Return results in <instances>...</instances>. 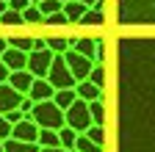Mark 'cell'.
Wrapping results in <instances>:
<instances>
[{
    "label": "cell",
    "instance_id": "d590c367",
    "mask_svg": "<svg viewBox=\"0 0 155 152\" xmlns=\"http://www.w3.org/2000/svg\"><path fill=\"white\" fill-rule=\"evenodd\" d=\"M6 8H8V6L3 3V0H0V17H3V14H6Z\"/></svg>",
    "mask_w": 155,
    "mask_h": 152
},
{
    "label": "cell",
    "instance_id": "9c48e42d",
    "mask_svg": "<svg viewBox=\"0 0 155 152\" xmlns=\"http://www.w3.org/2000/svg\"><path fill=\"white\" fill-rule=\"evenodd\" d=\"M3 64L8 66V72H25V69H28V53L8 47V50L3 53Z\"/></svg>",
    "mask_w": 155,
    "mask_h": 152
},
{
    "label": "cell",
    "instance_id": "f35d334b",
    "mask_svg": "<svg viewBox=\"0 0 155 152\" xmlns=\"http://www.w3.org/2000/svg\"><path fill=\"white\" fill-rule=\"evenodd\" d=\"M3 3H6V6H8V3H11V0H3Z\"/></svg>",
    "mask_w": 155,
    "mask_h": 152
},
{
    "label": "cell",
    "instance_id": "4fadbf2b",
    "mask_svg": "<svg viewBox=\"0 0 155 152\" xmlns=\"http://www.w3.org/2000/svg\"><path fill=\"white\" fill-rule=\"evenodd\" d=\"M53 102H55L58 108H61V111H69V108L78 102V91H75V89H64V91H55Z\"/></svg>",
    "mask_w": 155,
    "mask_h": 152
},
{
    "label": "cell",
    "instance_id": "83f0119b",
    "mask_svg": "<svg viewBox=\"0 0 155 152\" xmlns=\"http://www.w3.org/2000/svg\"><path fill=\"white\" fill-rule=\"evenodd\" d=\"M69 20H67V14L61 11V14H53V17H47L45 20V25H55V28H61V25H67Z\"/></svg>",
    "mask_w": 155,
    "mask_h": 152
},
{
    "label": "cell",
    "instance_id": "f1b7e54d",
    "mask_svg": "<svg viewBox=\"0 0 155 152\" xmlns=\"http://www.w3.org/2000/svg\"><path fill=\"white\" fill-rule=\"evenodd\" d=\"M103 61H105V44L97 39V53H94V66H103Z\"/></svg>",
    "mask_w": 155,
    "mask_h": 152
},
{
    "label": "cell",
    "instance_id": "d4e9b609",
    "mask_svg": "<svg viewBox=\"0 0 155 152\" xmlns=\"http://www.w3.org/2000/svg\"><path fill=\"white\" fill-rule=\"evenodd\" d=\"M89 83H94L97 89H103L105 86V66H94L91 75H89Z\"/></svg>",
    "mask_w": 155,
    "mask_h": 152
},
{
    "label": "cell",
    "instance_id": "1f68e13d",
    "mask_svg": "<svg viewBox=\"0 0 155 152\" xmlns=\"http://www.w3.org/2000/svg\"><path fill=\"white\" fill-rule=\"evenodd\" d=\"M8 75H11V72H8V66L3 64V58H0V83H8Z\"/></svg>",
    "mask_w": 155,
    "mask_h": 152
},
{
    "label": "cell",
    "instance_id": "f546056e",
    "mask_svg": "<svg viewBox=\"0 0 155 152\" xmlns=\"http://www.w3.org/2000/svg\"><path fill=\"white\" fill-rule=\"evenodd\" d=\"M33 3H31V0H11V3H8V8L11 11H19V14H22L25 8H31Z\"/></svg>",
    "mask_w": 155,
    "mask_h": 152
},
{
    "label": "cell",
    "instance_id": "8992f818",
    "mask_svg": "<svg viewBox=\"0 0 155 152\" xmlns=\"http://www.w3.org/2000/svg\"><path fill=\"white\" fill-rule=\"evenodd\" d=\"M11 138H17V141H25V144H39V125H36L31 116H25L19 125H14Z\"/></svg>",
    "mask_w": 155,
    "mask_h": 152
},
{
    "label": "cell",
    "instance_id": "7c38bea8",
    "mask_svg": "<svg viewBox=\"0 0 155 152\" xmlns=\"http://www.w3.org/2000/svg\"><path fill=\"white\" fill-rule=\"evenodd\" d=\"M86 11H89V6H83L81 0H69V3H64V14H67L69 22H78V25H81V20L86 17Z\"/></svg>",
    "mask_w": 155,
    "mask_h": 152
},
{
    "label": "cell",
    "instance_id": "ac0fdd59",
    "mask_svg": "<svg viewBox=\"0 0 155 152\" xmlns=\"http://www.w3.org/2000/svg\"><path fill=\"white\" fill-rule=\"evenodd\" d=\"M78 136H81V133H75L72 127H64V130H58V138H61V147H64V149H69V152H75Z\"/></svg>",
    "mask_w": 155,
    "mask_h": 152
},
{
    "label": "cell",
    "instance_id": "e0dca14e",
    "mask_svg": "<svg viewBox=\"0 0 155 152\" xmlns=\"http://www.w3.org/2000/svg\"><path fill=\"white\" fill-rule=\"evenodd\" d=\"M39 147H42V149H53V147H61V138H58V130H39Z\"/></svg>",
    "mask_w": 155,
    "mask_h": 152
},
{
    "label": "cell",
    "instance_id": "30bf717a",
    "mask_svg": "<svg viewBox=\"0 0 155 152\" xmlns=\"http://www.w3.org/2000/svg\"><path fill=\"white\" fill-rule=\"evenodd\" d=\"M28 97H31L33 102H50V100L55 97V89L50 86V80H39V78H36V83H33V89H31Z\"/></svg>",
    "mask_w": 155,
    "mask_h": 152
},
{
    "label": "cell",
    "instance_id": "5bb4252c",
    "mask_svg": "<svg viewBox=\"0 0 155 152\" xmlns=\"http://www.w3.org/2000/svg\"><path fill=\"white\" fill-rule=\"evenodd\" d=\"M72 50H75V53H81L83 58H91V61H94V53H97V39H75Z\"/></svg>",
    "mask_w": 155,
    "mask_h": 152
},
{
    "label": "cell",
    "instance_id": "6da1fadb",
    "mask_svg": "<svg viewBox=\"0 0 155 152\" xmlns=\"http://www.w3.org/2000/svg\"><path fill=\"white\" fill-rule=\"evenodd\" d=\"M31 119L39 125V130H64L67 127V111H61L53 100L50 102H36Z\"/></svg>",
    "mask_w": 155,
    "mask_h": 152
},
{
    "label": "cell",
    "instance_id": "44dd1931",
    "mask_svg": "<svg viewBox=\"0 0 155 152\" xmlns=\"http://www.w3.org/2000/svg\"><path fill=\"white\" fill-rule=\"evenodd\" d=\"M75 152H103V147H97L86 133L83 136H78V144H75Z\"/></svg>",
    "mask_w": 155,
    "mask_h": 152
},
{
    "label": "cell",
    "instance_id": "9a60e30c",
    "mask_svg": "<svg viewBox=\"0 0 155 152\" xmlns=\"http://www.w3.org/2000/svg\"><path fill=\"white\" fill-rule=\"evenodd\" d=\"M3 149H6V152H42V147H39V144H25V141H17V138L3 141Z\"/></svg>",
    "mask_w": 155,
    "mask_h": 152
},
{
    "label": "cell",
    "instance_id": "52a82bcc",
    "mask_svg": "<svg viewBox=\"0 0 155 152\" xmlns=\"http://www.w3.org/2000/svg\"><path fill=\"white\" fill-rule=\"evenodd\" d=\"M22 94H19V91H14L8 83H0V113H3V116H6V113L8 111H17L19 105H22Z\"/></svg>",
    "mask_w": 155,
    "mask_h": 152
},
{
    "label": "cell",
    "instance_id": "e575fe53",
    "mask_svg": "<svg viewBox=\"0 0 155 152\" xmlns=\"http://www.w3.org/2000/svg\"><path fill=\"white\" fill-rule=\"evenodd\" d=\"M42 152H69V149H64V147H53V149H42Z\"/></svg>",
    "mask_w": 155,
    "mask_h": 152
},
{
    "label": "cell",
    "instance_id": "ab89813d",
    "mask_svg": "<svg viewBox=\"0 0 155 152\" xmlns=\"http://www.w3.org/2000/svg\"><path fill=\"white\" fill-rule=\"evenodd\" d=\"M61 3H69V0H61Z\"/></svg>",
    "mask_w": 155,
    "mask_h": 152
},
{
    "label": "cell",
    "instance_id": "2e32d148",
    "mask_svg": "<svg viewBox=\"0 0 155 152\" xmlns=\"http://www.w3.org/2000/svg\"><path fill=\"white\" fill-rule=\"evenodd\" d=\"M8 47H14V50H22V53H33L36 50V39L33 36H14V39H8Z\"/></svg>",
    "mask_w": 155,
    "mask_h": 152
},
{
    "label": "cell",
    "instance_id": "d6a6232c",
    "mask_svg": "<svg viewBox=\"0 0 155 152\" xmlns=\"http://www.w3.org/2000/svg\"><path fill=\"white\" fill-rule=\"evenodd\" d=\"M6 50H8V39H6V36H0V58H3Z\"/></svg>",
    "mask_w": 155,
    "mask_h": 152
},
{
    "label": "cell",
    "instance_id": "7a4b0ae2",
    "mask_svg": "<svg viewBox=\"0 0 155 152\" xmlns=\"http://www.w3.org/2000/svg\"><path fill=\"white\" fill-rule=\"evenodd\" d=\"M47 80H50V86H53L55 91H64V89H75V86H78V80L72 78V72H69V66H67V58H64V55H55Z\"/></svg>",
    "mask_w": 155,
    "mask_h": 152
},
{
    "label": "cell",
    "instance_id": "603a6c76",
    "mask_svg": "<svg viewBox=\"0 0 155 152\" xmlns=\"http://www.w3.org/2000/svg\"><path fill=\"white\" fill-rule=\"evenodd\" d=\"M39 8H42L45 17H53V14H61V11H64V3H61V0H45Z\"/></svg>",
    "mask_w": 155,
    "mask_h": 152
},
{
    "label": "cell",
    "instance_id": "ffe728a7",
    "mask_svg": "<svg viewBox=\"0 0 155 152\" xmlns=\"http://www.w3.org/2000/svg\"><path fill=\"white\" fill-rule=\"evenodd\" d=\"M89 111H91V122H94L97 127H103V125H105V105H103V100L89 102Z\"/></svg>",
    "mask_w": 155,
    "mask_h": 152
},
{
    "label": "cell",
    "instance_id": "484cf974",
    "mask_svg": "<svg viewBox=\"0 0 155 152\" xmlns=\"http://www.w3.org/2000/svg\"><path fill=\"white\" fill-rule=\"evenodd\" d=\"M86 136H89L97 147H103V144H105V130H103V127H97V125H94V127H89V133H86Z\"/></svg>",
    "mask_w": 155,
    "mask_h": 152
},
{
    "label": "cell",
    "instance_id": "4316f807",
    "mask_svg": "<svg viewBox=\"0 0 155 152\" xmlns=\"http://www.w3.org/2000/svg\"><path fill=\"white\" fill-rule=\"evenodd\" d=\"M11 133H14V127L8 125V119L3 116V113H0V141H8V138H11Z\"/></svg>",
    "mask_w": 155,
    "mask_h": 152
},
{
    "label": "cell",
    "instance_id": "3957f363",
    "mask_svg": "<svg viewBox=\"0 0 155 152\" xmlns=\"http://www.w3.org/2000/svg\"><path fill=\"white\" fill-rule=\"evenodd\" d=\"M67 127H72L75 133H89V127H94V122H91V111H89V102H83V100H78L69 111H67Z\"/></svg>",
    "mask_w": 155,
    "mask_h": 152
},
{
    "label": "cell",
    "instance_id": "836d02e7",
    "mask_svg": "<svg viewBox=\"0 0 155 152\" xmlns=\"http://www.w3.org/2000/svg\"><path fill=\"white\" fill-rule=\"evenodd\" d=\"M81 3H83V6H89V8H94L97 3H103V0H81Z\"/></svg>",
    "mask_w": 155,
    "mask_h": 152
},
{
    "label": "cell",
    "instance_id": "8fae6325",
    "mask_svg": "<svg viewBox=\"0 0 155 152\" xmlns=\"http://www.w3.org/2000/svg\"><path fill=\"white\" fill-rule=\"evenodd\" d=\"M75 91H78V100H83V102H97V100H103V89H97V86L89 83V80L78 83Z\"/></svg>",
    "mask_w": 155,
    "mask_h": 152
},
{
    "label": "cell",
    "instance_id": "8d00e7d4",
    "mask_svg": "<svg viewBox=\"0 0 155 152\" xmlns=\"http://www.w3.org/2000/svg\"><path fill=\"white\" fill-rule=\"evenodd\" d=\"M31 3H33V6H42V3H45V0H31Z\"/></svg>",
    "mask_w": 155,
    "mask_h": 152
},
{
    "label": "cell",
    "instance_id": "5b68a950",
    "mask_svg": "<svg viewBox=\"0 0 155 152\" xmlns=\"http://www.w3.org/2000/svg\"><path fill=\"white\" fill-rule=\"evenodd\" d=\"M64 58H67V66H69L72 78H75L78 83L89 80V75H91V69H94V61H91V58H83V55H81V53H75V50H69Z\"/></svg>",
    "mask_w": 155,
    "mask_h": 152
},
{
    "label": "cell",
    "instance_id": "cb8c5ba5",
    "mask_svg": "<svg viewBox=\"0 0 155 152\" xmlns=\"http://www.w3.org/2000/svg\"><path fill=\"white\" fill-rule=\"evenodd\" d=\"M25 20H22V14L19 11H11V8H6V14L0 17V25H22Z\"/></svg>",
    "mask_w": 155,
    "mask_h": 152
},
{
    "label": "cell",
    "instance_id": "ba28073f",
    "mask_svg": "<svg viewBox=\"0 0 155 152\" xmlns=\"http://www.w3.org/2000/svg\"><path fill=\"white\" fill-rule=\"evenodd\" d=\"M33 83H36V78H33L28 69H25V72H11V75H8V86H11L14 91H19L22 97H28V94H31Z\"/></svg>",
    "mask_w": 155,
    "mask_h": 152
},
{
    "label": "cell",
    "instance_id": "d6986e66",
    "mask_svg": "<svg viewBox=\"0 0 155 152\" xmlns=\"http://www.w3.org/2000/svg\"><path fill=\"white\" fill-rule=\"evenodd\" d=\"M22 20H25V22H31V25H45L47 17L42 14V8H39V6H31V8H25V11H22Z\"/></svg>",
    "mask_w": 155,
    "mask_h": 152
},
{
    "label": "cell",
    "instance_id": "277c9868",
    "mask_svg": "<svg viewBox=\"0 0 155 152\" xmlns=\"http://www.w3.org/2000/svg\"><path fill=\"white\" fill-rule=\"evenodd\" d=\"M53 61H55V55L50 50H33L28 55V72L33 75V78H39V80H47Z\"/></svg>",
    "mask_w": 155,
    "mask_h": 152
},
{
    "label": "cell",
    "instance_id": "74e56055",
    "mask_svg": "<svg viewBox=\"0 0 155 152\" xmlns=\"http://www.w3.org/2000/svg\"><path fill=\"white\" fill-rule=\"evenodd\" d=\"M0 152H6V149H3V141H0Z\"/></svg>",
    "mask_w": 155,
    "mask_h": 152
},
{
    "label": "cell",
    "instance_id": "4dcf8cb0",
    "mask_svg": "<svg viewBox=\"0 0 155 152\" xmlns=\"http://www.w3.org/2000/svg\"><path fill=\"white\" fill-rule=\"evenodd\" d=\"M6 119H8V125L14 127V125H19V122L25 119V113H22V111L17 108V111H8V113H6Z\"/></svg>",
    "mask_w": 155,
    "mask_h": 152
},
{
    "label": "cell",
    "instance_id": "7402d4cb",
    "mask_svg": "<svg viewBox=\"0 0 155 152\" xmlns=\"http://www.w3.org/2000/svg\"><path fill=\"white\" fill-rule=\"evenodd\" d=\"M105 22V11H97V8H89L86 17L81 20V25H103Z\"/></svg>",
    "mask_w": 155,
    "mask_h": 152
}]
</instances>
